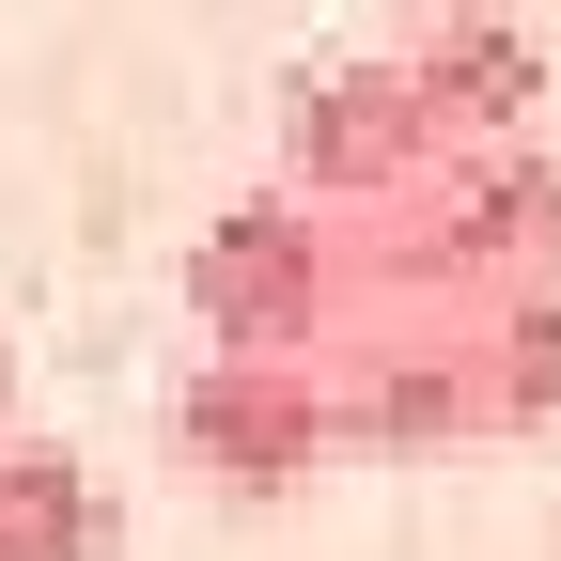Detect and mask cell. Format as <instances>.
<instances>
[{
  "label": "cell",
  "mask_w": 561,
  "mask_h": 561,
  "mask_svg": "<svg viewBox=\"0 0 561 561\" xmlns=\"http://www.w3.org/2000/svg\"><path fill=\"white\" fill-rule=\"evenodd\" d=\"M187 312H203V359H265V375H328L343 343H359V250H343L328 203L297 187H265L234 203L219 234L187 250Z\"/></svg>",
  "instance_id": "cell-1"
},
{
  "label": "cell",
  "mask_w": 561,
  "mask_h": 561,
  "mask_svg": "<svg viewBox=\"0 0 561 561\" xmlns=\"http://www.w3.org/2000/svg\"><path fill=\"white\" fill-rule=\"evenodd\" d=\"M437 157H453V140H437V110H421L405 47L328 62V79H280V187L328 203V219H375V203H405Z\"/></svg>",
  "instance_id": "cell-2"
},
{
  "label": "cell",
  "mask_w": 561,
  "mask_h": 561,
  "mask_svg": "<svg viewBox=\"0 0 561 561\" xmlns=\"http://www.w3.org/2000/svg\"><path fill=\"white\" fill-rule=\"evenodd\" d=\"M172 453L265 500V483H297L328 453V390L312 375H265V359H187L172 375Z\"/></svg>",
  "instance_id": "cell-3"
},
{
  "label": "cell",
  "mask_w": 561,
  "mask_h": 561,
  "mask_svg": "<svg viewBox=\"0 0 561 561\" xmlns=\"http://www.w3.org/2000/svg\"><path fill=\"white\" fill-rule=\"evenodd\" d=\"M405 79H421V110H437V140L468 157V140H530L546 47H530L515 16H453V32H421V47H405Z\"/></svg>",
  "instance_id": "cell-4"
},
{
  "label": "cell",
  "mask_w": 561,
  "mask_h": 561,
  "mask_svg": "<svg viewBox=\"0 0 561 561\" xmlns=\"http://www.w3.org/2000/svg\"><path fill=\"white\" fill-rule=\"evenodd\" d=\"M110 546V500L62 437H16L0 421V561H94Z\"/></svg>",
  "instance_id": "cell-5"
},
{
  "label": "cell",
  "mask_w": 561,
  "mask_h": 561,
  "mask_svg": "<svg viewBox=\"0 0 561 561\" xmlns=\"http://www.w3.org/2000/svg\"><path fill=\"white\" fill-rule=\"evenodd\" d=\"M468 390H483V437L561 421V297H483L468 312Z\"/></svg>",
  "instance_id": "cell-6"
},
{
  "label": "cell",
  "mask_w": 561,
  "mask_h": 561,
  "mask_svg": "<svg viewBox=\"0 0 561 561\" xmlns=\"http://www.w3.org/2000/svg\"><path fill=\"white\" fill-rule=\"evenodd\" d=\"M0 421H16V405H0Z\"/></svg>",
  "instance_id": "cell-7"
}]
</instances>
